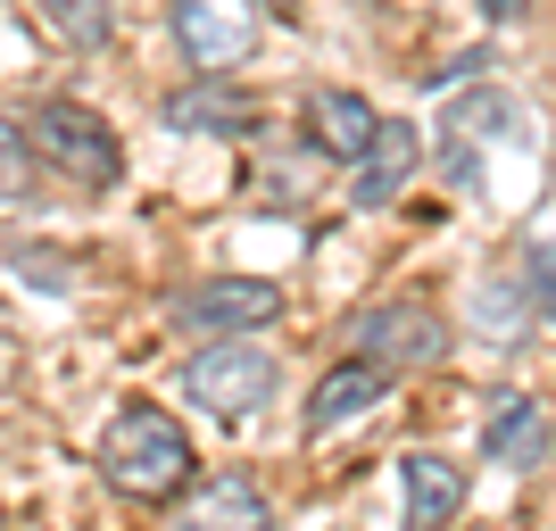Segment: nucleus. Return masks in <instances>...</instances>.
<instances>
[{
  "label": "nucleus",
  "instance_id": "16",
  "mask_svg": "<svg viewBox=\"0 0 556 531\" xmlns=\"http://www.w3.org/2000/svg\"><path fill=\"white\" fill-rule=\"evenodd\" d=\"M25 184H34V159H25V134L0 116V208L9 200H25Z\"/></svg>",
  "mask_w": 556,
  "mask_h": 531
},
{
  "label": "nucleus",
  "instance_id": "14",
  "mask_svg": "<svg viewBox=\"0 0 556 531\" xmlns=\"http://www.w3.org/2000/svg\"><path fill=\"white\" fill-rule=\"evenodd\" d=\"M374 125H382V109H374L366 92H316V141H325L332 159H366V141H374Z\"/></svg>",
  "mask_w": 556,
  "mask_h": 531
},
{
  "label": "nucleus",
  "instance_id": "6",
  "mask_svg": "<svg viewBox=\"0 0 556 531\" xmlns=\"http://www.w3.org/2000/svg\"><path fill=\"white\" fill-rule=\"evenodd\" d=\"M441 166H448V184L465 191V200H482L490 191V175H482V150L490 141H515V150H532V116L515 109L507 92H465L457 109H448V125H441Z\"/></svg>",
  "mask_w": 556,
  "mask_h": 531
},
{
  "label": "nucleus",
  "instance_id": "7",
  "mask_svg": "<svg viewBox=\"0 0 556 531\" xmlns=\"http://www.w3.org/2000/svg\"><path fill=\"white\" fill-rule=\"evenodd\" d=\"M166 17H175V42H184L191 75L232 84V67H250V50H257L250 0H166Z\"/></svg>",
  "mask_w": 556,
  "mask_h": 531
},
{
  "label": "nucleus",
  "instance_id": "11",
  "mask_svg": "<svg viewBox=\"0 0 556 531\" xmlns=\"http://www.w3.org/2000/svg\"><path fill=\"white\" fill-rule=\"evenodd\" d=\"M391 399V374H374V366H357V357H341L332 374H316V391H307V440H325V432H349L357 416H374Z\"/></svg>",
  "mask_w": 556,
  "mask_h": 531
},
{
  "label": "nucleus",
  "instance_id": "9",
  "mask_svg": "<svg viewBox=\"0 0 556 531\" xmlns=\"http://www.w3.org/2000/svg\"><path fill=\"white\" fill-rule=\"evenodd\" d=\"M416 166H424V134L407 116H382L374 141H366V159H357V175H349V200H357V208H391L399 191L416 184Z\"/></svg>",
  "mask_w": 556,
  "mask_h": 531
},
{
  "label": "nucleus",
  "instance_id": "8",
  "mask_svg": "<svg viewBox=\"0 0 556 531\" xmlns=\"http://www.w3.org/2000/svg\"><path fill=\"white\" fill-rule=\"evenodd\" d=\"M166 531H275V498L250 482V473H208L184 507L166 515Z\"/></svg>",
  "mask_w": 556,
  "mask_h": 531
},
{
  "label": "nucleus",
  "instance_id": "12",
  "mask_svg": "<svg viewBox=\"0 0 556 531\" xmlns=\"http://www.w3.org/2000/svg\"><path fill=\"white\" fill-rule=\"evenodd\" d=\"M159 125H166V134H225L232 141V134H257V100L200 75L191 92H166L159 100Z\"/></svg>",
  "mask_w": 556,
  "mask_h": 531
},
{
  "label": "nucleus",
  "instance_id": "2",
  "mask_svg": "<svg viewBox=\"0 0 556 531\" xmlns=\"http://www.w3.org/2000/svg\"><path fill=\"white\" fill-rule=\"evenodd\" d=\"M25 159H42L59 184L75 191H116L125 184V141L109 116H92L84 100H42L25 116Z\"/></svg>",
  "mask_w": 556,
  "mask_h": 531
},
{
  "label": "nucleus",
  "instance_id": "10",
  "mask_svg": "<svg viewBox=\"0 0 556 531\" xmlns=\"http://www.w3.org/2000/svg\"><path fill=\"white\" fill-rule=\"evenodd\" d=\"M399 498H407V523L399 531H448L465 515V465L441 457V448L399 457Z\"/></svg>",
  "mask_w": 556,
  "mask_h": 531
},
{
  "label": "nucleus",
  "instance_id": "3",
  "mask_svg": "<svg viewBox=\"0 0 556 531\" xmlns=\"http://www.w3.org/2000/svg\"><path fill=\"white\" fill-rule=\"evenodd\" d=\"M448 316H432L424 300H374V307H357L349 316V357L357 366H374V374H416V366H441L448 357Z\"/></svg>",
  "mask_w": 556,
  "mask_h": 531
},
{
  "label": "nucleus",
  "instance_id": "5",
  "mask_svg": "<svg viewBox=\"0 0 556 531\" xmlns=\"http://www.w3.org/2000/svg\"><path fill=\"white\" fill-rule=\"evenodd\" d=\"M275 316H282V282H266V275H208L166 300V324L184 341L191 332L200 341H241V332H266Z\"/></svg>",
  "mask_w": 556,
  "mask_h": 531
},
{
  "label": "nucleus",
  "instance_id": "13",
  "mask_svg": "<svg viewBox=\"0 0 556 531\" xmlns=\"http://www.w3.org/2000/svg\"><path fill=\"white\" fill-rule=\"evenodd\" d=\"M482 457L507 465V473H540V465H548V399H540V391H515L507 407L490 416Z\"/></svg>",
  "mask_w": 556,
  "mask_h": 531
},
{
  "label": "nucleus",
  "instance_id": "4",
  "mask_svg": "<svg viewBox=\"0 0 556 531\" xmlns=\"http://www.w3.org/2000/svg\"><path fill=\"white\" fill-rule=\"evenodd\" d=\"M275 357L257 341H208L200 357L184 366V399L200 407V416H216V423H250L266 399H275Z\"/></svg>",
  "mask_w": 556,
  "mask_h": 531
},
{
  "label": "nucleus",
  "instance_id": "1",
  "mask_svg": "<svg viewBox=\"0 0 556 531\" xmlns=\"http://www.w3.org/2000/svg\"><path fill=\"white\" fill-rule=\"evenodd\" d=\"M191 465H200V448H191V432L166 416V407H125V416L100 432V473H109V490L141 498V507H166V498L191 482Z\"/></svg>",
  "mask_w": 556,
  "mask_h": 531
},
{
  "label": "nucleus",
  "instance_id": "15",
  "mask_svg": "<svg viewBox=\"0 0 556 531\" xmlns=\"http://www.w3.org/2000/svg\"><path fill=\"white\" fill-rule=\"evenodd\" d=\"M34 17L59 34V50H109L116 0H34Z\"/></svg>",
  "mask_w": 556,
  "mask_h": 531
}]
</instances>
